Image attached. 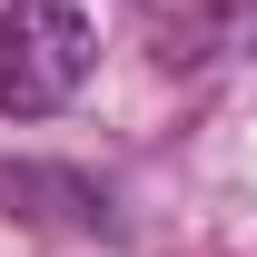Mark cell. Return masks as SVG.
Listing matches in <instances>:
<instances>
[{
    "mask_svg": "<svg viewBox=\"0 0 257 257\" xmlns=\"http://www.w3.org/2000/svg\"><path fill=\"white\" fill-rule=\"evenodd\" d=\"M99 30L79 0H0V119H50L89 89Z\"/></svg>",
    "mask_w": 257,
    "mask_h": 257,
    "instance_id": "cell-1",
    "label": "cell"
}]
</instances>
